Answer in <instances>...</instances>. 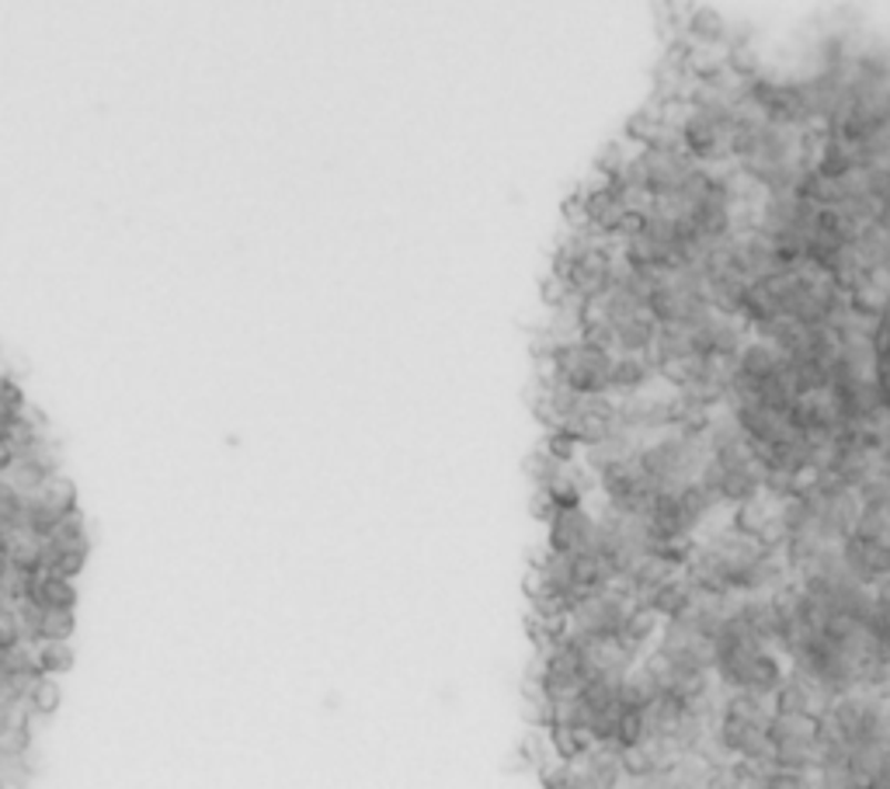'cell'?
Instances as JSON below:
<instances>
[{
  "mask_svg": "<svg viewBox=\"0 0 890 789\" xmlns=\"http://www.w3.org/2000/svg\"><path fill=\"white\" fill-rule=\"evenodd\" d=\"M543 789H585V782L574 766H557V769L543 772Z\"/></svg>",
  "mask_w": 890,
  "mask_h": 789,
  "instance_id": "1",
  "label": "cell"
}]
</instances>
